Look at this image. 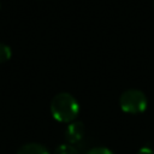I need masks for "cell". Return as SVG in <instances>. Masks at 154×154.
I'll list each match as a JSON object with an SVG mask.
<instances>
[{
    "label": "cell",
    "mask_w": 154,
    "mask_h": 154,
    "mask_svg": "<svg viewBox=\"0 0 154 154\" xmlns=\"http://www.w3.org/2000/svg\"><path fill=\"white\" fill-rule=\"evenodd\" d=\"M51 113L60 123H71L79 113L78 101L69 93H59L51 101Z\"/></svg>",
    "instance_id": "6da1fadb"
},
{
    "label": "cell",
    "mask_w": 154,
    "mask_h": 154,
    "mask_svg": "<svg viewBox=\"0 0 154 154\" xmlns=\"http://www.w3.org/2000/svg\"><path fill=\"white\" fill-rule=\"evenodd\" d=\"M119 105L123 112L130 114H138L146 111L148 101L143 91L138 89H129L120 95Z\"/></svg>",
    "instance_id": "7a4b0ae2"
},
{
    "label": "cell",
    "mask_w": 154,
    "mask_h": 154,
    "mask_svg": "<svg viewBox=\"0 0 154 154\" xmlns=\"http://www.w3.org/2000/svg\"><path fill=\"white\" fill-rule=\"evenodd\" d=\"M83 136H84V125L82 122L73 120L67 125L65 131V137L69 144L73 146L75 143H78L83 138Z\"/></svg>",
    "instance_id": "3957f363"
},
{
    "label": "cell",
    "mask_w": 154,
    "mask_h": 154,
    "mask_svg": "<svg viewBox=\"0 0 154 154\" xmlns=\"http://www.w3.org/2000/svg\"><path fill=\"white\" fill-rule=\"evenodd\" d=\"M17 154H49V152L40 143H26L18 149Z\"/></svg>",
    "instance_id": "277c9868"
},
{
    "label": "cell",
    "mask_w": 154,
    "mask_h": 154,
    "mask_svg": "<svg viewBox=\"0 0 154 154\" xmlns=\"http://www.w3.org/2000/svg\"><path fill=\"white\" fill-rule=\"evenodd\" d=\"M54 154H79V152L76 149L75 146L69 144V143H65V144H60L55 149Z\"/></svg>",
    "instance_id": "5b68a950"
},
{
    "label": "cell",
    "mask_w": 154,
    "mask_h": 154,
    "mask_svg": "<svg viewBox=\"0 0 154 154\" xmlns=\"http://www.w3.org/2000/svg\"><path fill=\"white\" fill-rule=\"evenodd\" d=\"M11 48L5 43H0V63H4L11 58Z\"/></svg>",
    "instance_id": "8992f818"
},
{
    "label": "cell",
    "mask_w": 154,
    "mask_h": 154,
    "mask_svg": "<svg viewBox=\"0 0 154 154\" xmlns=\"http://www.w3.org/2000/svg\"><path fill=\"white\" fill-rule=\"evenodd\" d=\"M87 154H113V153L106 147H96V148L90 149Z\"/></svg>",
    "instance_id": "52a82bcc"
},
{
    "label": "cell",
    "mask_w": 154,
    "mask_h": 154,
    "mask_svg": "<svg viewBox=\"0 0 154 154\" xmlns=\"http://www.w3.org/2000/svg\"><path fill=\"white\" fill-rule=\"evenodd\" d=\"M136 154H154V150L152 148H149V147H143Z\"/></svg>",
    "instance_id": "ba28073f"
},
{
    "label": "cell",
    "mask_w": 154,
    "mask_h": 154,
    "mask_svg": "<svg viewBox=\"0 0 154 154\" xmlns=\"http://www.w3.org/2000/svg\"><path fill=\"white\" fill-rule=\"evenodd\" d=\"M0 6H1V5H0Z\"/></svg>",
    "instance_id": "9c48e42d"
}]
</instances>
